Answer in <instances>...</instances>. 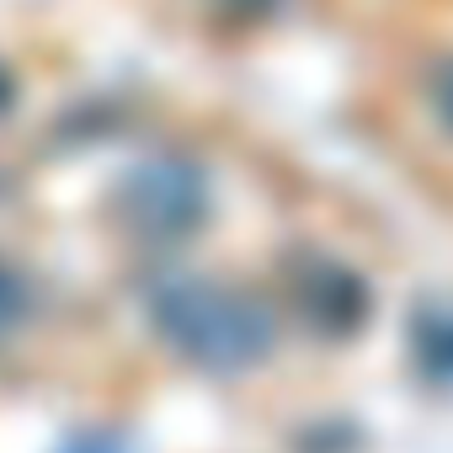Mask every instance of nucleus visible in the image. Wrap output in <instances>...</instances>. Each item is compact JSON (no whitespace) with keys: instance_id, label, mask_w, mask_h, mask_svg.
Here are the masks:
<instances>
[{"instance_id":"obj_1","label":"nucleus","mask_w":453,"mask_h":453,"mask_svg":"<svg viewBox=\"0 0 453 453\" xmlns=\"http://www.w3.org/2000/svg\"><path fill=\"white\" fill-rule=\"evenodd\" d=\"M150 320L171 342V352H181L187 363H197L208 373L257 368L278 336L273 310L262 299L219 283V278H192V273L160 278L150 288Z\"/></svg>"},{"instance_id":"obj_2","label":"nucleus","mask_w":453,"mask_h":453,"mask_svg":"<svg viewBox=\"0 0 453 453\" xmlns=\"http://www.w3.org/2000/svg\"><path fill=\"white\" fill-rule=\"evenodd\" d=\"M118 208L128 230H139L144 241H181L208 213V181L192 160L155 155L128 171V181L118 187Z\"/></svg>"},{"instance_id":"obj_3","label":"nucleus","mask_w":453,"mask_h":453,"mask_svg":"<svg viewBox=\"0 0 453 453\" xmlns=\"http://www.w3.org/2000/svg\"><path fill=\"white\" fill-rule=\"evenodd\" d=\"M288 283H294L299 315H304L315 331H326V336H352V331L363 326V315H368V294H363V283H357L342 262L304 257V262H294Z\"/></svg>"},{"instance_id":"obj_4","label":"nucleus","mask_w":453,"mask_h":453,"mask_svg":"<svg viewBox=\"0 0 453 453\" xmlns=\"http://www.w3.org/2000/svg\"><path fill=\"white\" fill-rule=\"evenodd\" d=\"M416 363L426 379L453 384V304L416 310Z\"/></svg>"},{"instance_id":"obj_5","label":"nucleus","mask_w":453,"mask_h":453,"mask_svg":"<svg viewBox=\"0 0 453 453\" xmlns=\"http://www.w3.org/2000/svg\"><path fill=\"white\" fill-rule=\"evenodd\" d=\"M27 315H33V283L17 267L0 262V347L27 326Z\"/></svg>"},{"instance_id":"obj_6","label":"nucleus","mask_w":453,"mask_h":453,"mask_svg":"<svg viewBox=\"0 0 453 453\" xmlns=\"http://www.w3.org/2000/svg\"><path fill=\"white\" fill-rule=\"evenodd\" d=\"M432 112H437V123L453 134V59H442L437 70H432Z\"/></svg>"},{"instance_id":"obj_7","label":"nucleus","mask_w":453,"mask_h":453,"mask_svg":"<svg viewBox=\"0 0 453 453\" xmlns=\"http://www.w3.org/2000/svg\"><path fill=\"white\" fill-rule=\"evenodd\" d=\"M70 453H123V448H118L112 437H81V442H75Z\"/></svg>"}]
</instances>
